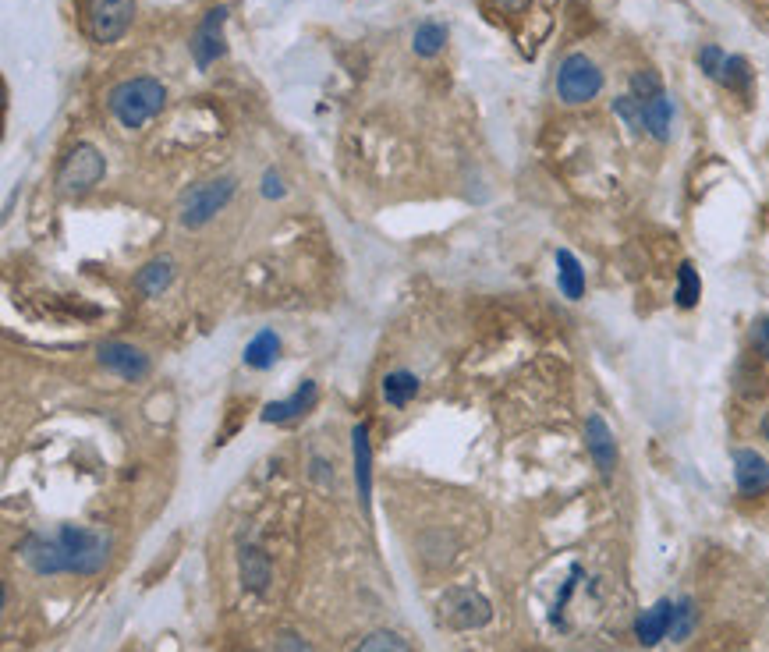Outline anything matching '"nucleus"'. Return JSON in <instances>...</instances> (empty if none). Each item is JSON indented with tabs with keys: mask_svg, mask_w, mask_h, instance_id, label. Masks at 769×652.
I'll return each mask as SVG.
<instances>
[{
	"mask_svg": "<svg viewBox=\"0 0 769 652\" xmlns=\"http://www.w3.org/2000/svg\"><path fill=\"white\" fill-rule=\"evenodd\" d=\"M167 103V89L156 82V78H128V82H117L107 96L110 114L121 121L125 128H142L153 114H160Z\"/></svg>",
	"mask_w": 769,
	"mask_h": 652,
	"instance_id": "1",
	"label": "nucleus"
},
{
	"mask_svg": "<svg viewBox=\"0 0 769 652\" xmlns=\"http://www.w3.org/2000/svg\"><path fill=\"white\" fill-rule=\"evenodd\" d=\"M57 543H61L64 564H68V575H100L103 564H107L110 543L93 532V528L82 525H61L57 532Z\"/></svg>",
	"mask_w": 769,
	"mask_h": 652,
	"instance_id": "2",
	"label": "nucleus"
},
{
	"mask_svg": "<svg viewBox=\"0 0 769 652\" xmlns=\"http://www.w3.org/2000/svg\"><path fill=\"white\" fill-rule=\"evenodd\" d=\"M234 192H238V181L227 178V174H220V178H210V181H199V185H192L185 195H181L178 220L185 227L210 224V220L217 217L220 210H224L227 202L234 199Z\"/></svg>",
	"mask_w": 769,
	"mask_h": 652,
	"instance_id": "3",
	"label": "nucleus"
},
{
	"mask_svg": "<svg viewBox=\"0 0 769 652\" xmlns=\"http://www.w3.org/2000/svg\"><path fill=\"white\" fill-rule=\"evenodd\" d=\"M107 174V160L93 142H75L68 149V156L61 160V171H57V185L64 195H82L93 185H100V178Z\"/></svg>",
	"mask_w": 769,
	"mask_h": 652,
	"instance_id": "4",
	"label": "nucleus"
},
{
	"mask_svg": "<svg viewBox=\"0 0 769 652\" xmlns=\"http://www.w3.org/2000/svg\"><path fill=\"white\" fill-rule=\"evenodd\" d=\"M436 606H440V624H447V628H454V631L486 628L490 617H493L490 599L482 596V592H475V589H465V585L447 589Z\"/></svg>",
	"mask_w": 769,
	"mask_h": 652,
	"instance_id": "5",
	"label": "nucleus"
},
{
	"mask_svg": "<svg viewBox=\"0 0 769 652\" xmlns=\"http://www.w3.org/2000/svg\"><path fill=\"white\" fill-rule=\"evenodd\" d=\"M599 89H603V71L596 68L592 57H585V54L564 57V64H560V71H557L560 100L571 103V107H578V103L596 100Z\"/></svg>",
	"mask_w": 769,
	"mask_h": 652,
	"instance_id": "6",
	"label": "nucleus"
},
{
	"mask_svg": "<svg viewBox=\"0 0 769 652\" xmlns=\"http://www.w3.org/2000/svg\"><path fill=\"white\" fill-rule=\"evenodd\" d=\"M135 18V0H86L89 36L96 43H117Z\"/></svg>",
	"mask_w": 769,
	"mask_h": 652,
	"instance_id": "7",
	"label": "nucleus"
},
{
	"mask_svg": "<svg viewBox=\"0 0 769 652\" xmlns=\"http://www.w3.org/2000/svg\"><path fill=\"white\" fill-rule=\"evenodd\" d=\"M96 358H100V365L107 369V373L121 376V380H128V383L146 380L149 376V355L142 348H135V344H128V341L100 344Z\"/></svg>",
	"mask_w": 769,
	"mask_h": 652,
	"instance_id": "8",
	"label": "nucleus"
},
{
	"mask_svg": "<svg viewBox=\"0 0 769 652\" xmlns=\"http://www.w3.org/2000/svg\"><path fill=\"white\" fill-rule=\"evenodd\" d=\"M224 25H227V8H210L202 15L199 29L192 36V57L199 68H210L217 57H224Z\"/></svg>",
	"mask_w": 769,
	"mask_h": 652,
	"instance_id": "9",
	"label": "nucleus"
},
{
	"mask_svg": "<svg viewBox=\"0 0 769 652\" xmlns=\"http://www.w3.org/2000/svg\"><path fill=\"white\" fill-rule=\"evenodd\" d=\"M18 557H22L25 567L36 571V575H68V564H64L57 536H25L22 546H18Z\"/></svg>",
	"mask_w": 769,
	"mask_h": 652,
	"instance_id": "10",
	"label": "nucleus"
},
{
	"mask_svg": "<svg viewBox=\"0 0 769 652\" xmlns=\"http://www.w3.org/2000/svg\"><path fill=\"white\" fill-rule=\"evenodd\" d=\"M585 447H589L592 465L599 468V475H603V479H610V475H614L617 458H621V454H617L614 429L606 426L603 415H589V419H585Z\"/></svg>",
	"mask_w": 769,
	"mask_h": 652,
	"instance_id": "11",
	"label": "nucleus"
},
{
	"mask_svg": "<svg viewBox=\"0 0 769 652\" xmlns=\"http://www.w3.org/2000/svg\"><path fill=\"white\" fill-rule=\"evenodd\" d=\"M351 458H355V486H358V500L369 511L373 504V447H369V429L366 422H358L351 429Z\"/></svg>",
	"mask_w": 769,
	"mask_h": 652,
	"instance_id": "12",
	"label": "nucleus"
},
{
	"mask_svg": "<svg viewBox=\"0 0 769 652\" xmlns=\"http://www.w3.org/2000/svg\"><path fill=\"white\" fill-rule=\"evenodd\" d=\"M734 482L745 497H755L762 489H769V461L752 447H738L734 451Z\"/></svg>",
	"mask_w": 769,
	"mask_h": 652,
	"instance_id": "13",
	"label": "nucleus"
},
{
	"mask_svg": "<svg viewBox=\"0 0 769 652\" xmlns=\"http://www.w3.org/2000/svg\"><path fill=\"white\" fill-rule=\"evenodd\" d=\"M674 610H677L674 599H660V603H653L649 610H642V614L635 617V638L638 642L660 645L663 638L670 635V628H674Z\"/></svg>",
	"mask_w": 769,
	"mask_h": 652,
	"instance_id": "14",
	"label": "nucleus"
},
{
	"mask_svg": "<svg viewBox=\"0 0 769 652\" xmlns=\"http://www.w3.org/2000/svg\"><path fill=\"white\" fill-rule=\"evenodd\" d=\"M316 397H319L316 383H312V380H302V387H298L291 397L266 404V408H263V422H277V426H280V422L302 419L305 412H312V408H316Z\"/></svg>",
	"mask_w": 769,
	"mask_h": 652,
	"instance_id": "15",
	"label": "nucleus"
},
{
	"mask_svg": "<svg viewBox=\"0 0 769 652\" xmlns=\"http://www.w3.org/2000/svg\"><path fill=\"white\" fill-rule=\"evenodd\" d=\"M238 567H241V585L249 592H256V596H263L266 585H270V557H266L259 546L245 543L238 553Z\"/></svg>",
	"mask_w": 769,
	"mask_h": 652,
	"instance_id": "16",
	"label": "nucleus"
},
{
	"mask_svg": "<svg viewBox=\"0 0 769 652\" xmlns=\"http://www.w3.org/2000/svg\"><path fill=\"white\" fill-rule=\"evenodd\" d=\"M642 103V132H649L653 139L667 142L670 139V121H674V103L667 93L653 96V100H638Z\"/></svg>",
	"mask_w": 769,
	"mask_h": 652,
	"instance_id": "17",
	"label": "nucleus"
},
{
	"mask_svg": "<svg viewBox=\"0 0 769 652\" xmlns=\"http://www.w3.org/2000/svg\"><path fill=\"white\" fill-rule=\"evenodd\" d=\"M171 280H174V259L156 256V259H149L139 273H135V288H139L146 298H156L160 291L171 288Z\"/></svg>",
	"mask_w": 769,
	"mask_h": 652,
	"instance_id": "18",
	"label": "nucleus"
},
{
	"mask_svg": "<svg viewBox=\"0 0 769 652\" xmlns=\"http://www.w3.org/2000/svg\"><path fill=\"white\" fill-rule=\"evenodd\" d=\"M557 284L560 291H564V298H571V302H578V298L585 295V270L575 259V252L568 249L557 252Z\"/></svg>",
	"mask_w": 769,
	"mask_h": 652,
	"instance_id": "19",
	"label": "nucleus"
},
{
	"mask_svg": "<svg viewBox=\"0 0 769 652\" xmlns=\"http://www.w3.org/2000/svg\"><path fill=\"white\" fill-rule=\"evenodd\" d=\"M277 355H280V337L273 334V330H259V334L249 341V348H245V365L263 373V369H273Z\"/></svg>",
	"mask_w": 769,
	"mask_h": 652,
	"instance_id": "20",
	"label": "nucleus"
},
{
	"mask_svg": "<svg viewBox=\"0 0 769 652\" xmlns=\"http://www.w3.org/2000/svg\"><path fill=\"white\" fill-rule=\"evenodd\" d=\"M419 394V376L408 373V369H394V373L383 376V401L394 404V408H404Z\"/></svg>",
	"mask_w": 769,
	"mask_h": 652,
	"instance_id": "21",
	"label": "nucleus"
},
{
	"mask_svg": "<svg viewBox=\"0 0 769 652\" xmlns=\"http://www.w3.org/2000/svg\"><path fill=\"white\" fill-rule=\"evenodd\" d=\"M716 82H720V86H727L731 93L748 96V93H752V68H748L745 57L727 54V61H723L720 78H716Z\"/></svg>",
	"mask_w": 769,
	"mask_h": 652,
	"instance_id": "22",
	"label": "nucleus"
},
{
	"mask_svg": "<svg viewBox=\"0 0 769 652\" xmlns=\"http://www.w3.org/2000/svg\"><path fill=\"white\" fill-rule=\"evenodd\" d=\"M702 298V280H699V270L692 263H681L677 266V291H674V302L677 309H695Z\"/></svg>",
	"mask_w": 769,
	"mask_h": 652,
	"instance_id": "23",
	"label": "nucleus"
},
{
	"mask_svg": "<svg viewBox=\"0 0 769 652\" xmlns=\"http://www.w3.org/2000/svg\"><path fill=\"white\" fill-rule=\"evenodd\" d=\"M443 43H447V25L422 22L419 29H415L412 47H415V54H419V57H436L443 50Z\"/></svg>",
	"mask_w": 769,
	"mask_h": 652,
	"instance_id": "24",
	"label": "nucleus"
},
{
	"mask_svg": "<svg viewBox=\"0 0 769 652\" xmlns=\"http://www.w3.org/2000/svg\"><path fill=\"white\" fill-rule=\"evenodd\" d=\"M355 652H415V649L404 642L401 635H394V631H373L369 638H362V645H358Z\"/></svg>",
	"mask_w": 769,
	"mask_h": 652,
	"instance_id": "25",
	"label": "nucleus"
},
{
	"mask_svg": "<svg viewBox=\"0 0 769 652\" xmlns=\"http://www.w3.org/2000/svg\"><path fill=\"white\" fill-rule=\"evenodd\" d=\"M695 628V603L692 599H677V610H674V628H670V638L674 642H681V638H688Z\"/></svg>",
	"mask_w": 769,
	"mask_h": 652,
	"instance_id": "26",
	"label": "nucleus"
},
{
	"mask_svg": "<svg viewBox=\"0 0 769 652\" xmlns=\"http://www.w3.org/2000/svg\"><path fill=\"white\" fill-rule=\"evenodd\" d=\"M663 93V82L656 71H638V75H631V96L635 100H653V96Z\"/></svg>",
	"mask_w": 769,
	"mask_h": 652,
	"instance_id": "27",
	"label": "nucleus"
},
{
	"mask_svg": "<svg viewBox=\"0 0 769 652\" xmlns=\"http://www.w3.org/2000/svg\"><path fill=\"white\" fill-rule=\"evenodd\" d=\"M614 114L621 117L624 125L628 128H635V132H642V103L635 100V96H617L614 100Z\"/></svg>",
	"mask_w": 769,
	"mask_h": 652,
	"instance_id": "28",
	"label": "nucleus"
},
{
	"mask_svg": "<svg viewBox=\"0 0 769 652\" xmlns=\"http://www.w3.org/2000/svg\"><path fill=\"white\" fill-rule=\"evenodd\" d=\"M723 61H727V54H723L720 47H713V43H709V47H702V50H699V68L706 71V75L713 78V82H716V78H720V68H723Z\"/></svg>",
	"mask_w": 769,
	"mask_h": 652,
	"instance_id": "29",
	"label": "nucleus"
},
{
	"mask_svg": "<svg viewBox=\"0 0 769 652\" xmlns=\"http://www.w3.org/2000/svg\"><path fill=\"white\" fill-rule=\"evenodd\" d=\"M273 652H312V645L305 642L298 631H280V635L273 638Z\"/></svg>",
	"mask_w": 769,
	"mask_h": 652,
	"instance_id": "30",
	"label": "nucleus"
},
{
	"mask_svg": "<svg viewBox=\"0 0 769 652\" xmlns=\"http://www.w3.org/2000/svg\"><path fill=\"white\" fill-rule=\"evenodd\" d=\"M752 344L759 348V355L769 362V316H762L759 323L752 326Z\"/></svg>",
	"mask_w": 769,
	"mask_h": 652,
	"instance_id": "31",
	"label": "nucleus"
},
{
	"mask_svg": "<svg viewBox=\"0 0 769 652\" xmlns=\"http://www.w3.org/2000/svg\"><path fill=\"white\" fill-rule=\"evenodd\" d=\"M284 192H288V188L280 185V174L277 171H266L263 174V195H266V199H284Z\"/></svg>",
	"mask_w": 769,
	"mask_h": 652,
	"instance_id": "32",
	"label": "nucleus"
},
{
	"mask_svg": "<svg viewBox=\"0 0 769 652\" xmlns=\"http://www.w3.org/2000/svg\"><path fill=\"white\" fill-rule=\"evenodd\" d=\"M762 436H766V440H769V412L762 415Z\"/></svg>",
	"mask_w": 769,
	"mask_h": 652,
	"instance_id": "33",
	"label": "nucleus"
}]
</instances>
